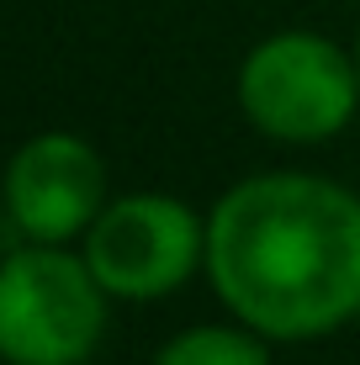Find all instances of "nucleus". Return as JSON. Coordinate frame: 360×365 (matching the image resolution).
<instances>
[{
  "label": "nucleus",
  "mask_w": 360,
  "mask_h": 365,
  "mask_svg": "<svg viewBox=\"0 0 360 365\" xmlns=\"http://www.w3.org/2000/svg\"><path fill=\"white\" fill-rule=\"evenodd\" d=\"M207 275L265 339H318L360 312V196L324 175L239 180L207 217Z\"/></svg>",
  "instance_id": "obj_1"
},
{
  "label": "nucleus",
  "mask_w": 360,
  "mask_h": 365,
  "mask_svg": "<svg viewBox=\"0 0 360 365\" xmlns=\"http://www.w3.org/2000/svg\"><path fill=\"white\" fill-rule=\"evenodd\" d=\"M106 329V286L80 255L32 244L0 265V360L85 365Z\"/></svg>",
  "instance_id": "obj_2"
},
{
  "label": "nucleus",
  "mask_w": 360,
  "mask_h": 365,
  "mask_svg": "<svg viewBox=\"0 0 360 365\" xmlns=\"http://www.w3.org/2000/svg\"><path fill=\"white\" fill-rule=\"evenodd\" d=\"M239 106L276 143H324L360 106V64L318 32H276L244 58Z\"/></svg>",
  "instance_id": "obj_3"
},
{
  "label": "nucleus",
  "mask_w": 360,
  "mask_h": 365,
  "mask_svg": "<svg viewBox=\"0 0 360 365\" xmlns=\"http://www.w3.org/2000/svg\"><path fill=\"white\" fill-rule=\"evenodd\" d=\"M207 228L175 196H122L101 207L85 228V265L106 286V297L154 302L202 265Z\"/></svg>",
  "instance_id": "obj_4"
},
{
  "label": "nucleus",
  "mask_w": 360,
  "mask_h": 365,
  "mask_svg": "<svg viewBox=\"0 0 360 365\" xmlns=\"http://www.w3.org/2000/svg\"><path fill=\"white\" fill-rule=\"evenodd\" d=\"M106 207V165L74 133H37L6 165V212L32 244H64Z\"/></svg>",
  "instance_id": "obj_5"
},
{
  "label": "nucleus",
  "mask_w": 360,
  "mask_h": 365,
  "mask_svg": "<svg viewBox=\"0 0 360 365\" xmlns=\"http://www.w3.org/2000/svg\"><path fill=\"white\" fill-rule=\"evenodd\" d=\"M265 334H254L250 323L244 329H185L175 334L165 349L154 355V365H270V349L259 344Z\"/></svg>",
  "instance_id": "obj_6"
},
{
  "label": "nucleus",
  "mask_w": 360,
  "mask_h": 365,
  "mask_svg": "<svg viewBox=\"0 0 360 365\" xmlns=\"http://www.w3.org/2000/svg\"><path fill=\"white\" fill-rule=\"evenodd\" d=\"M355 64H360V48H355Z\"/></svg>",
  "instance_id": "obj_7"
}]
</instances>
